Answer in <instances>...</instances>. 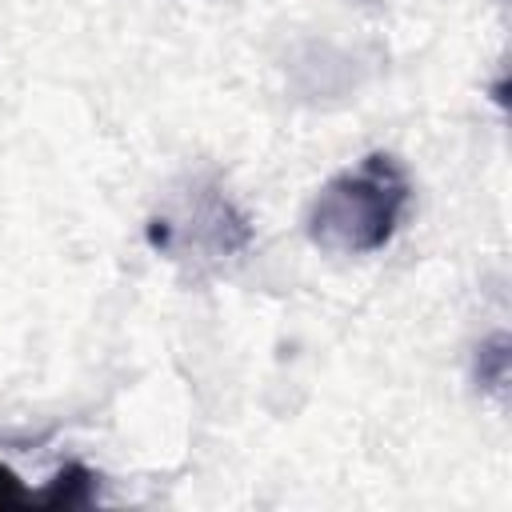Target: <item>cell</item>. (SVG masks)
<instances>
[{"label": "cell", "instance_id": "cell-3", "mask_svg": "<svg viewBox=\"0 0 512 512\" xmlns=\"http://www.w3.org/2000/svg\"><path fill=\"white\" fill-rule=\"evenodd\" d=\"M0 504H32V492L20 484V476L8 464H0Z\"/></svg>", "mask_w": 512, "mask_h": 512}, {"label": "cell", "instance_id": "cell-2", "mask_svg": "<svg viewBox=\"0 0 512 512\" xmlns=\"http://www.w3.org/2000/svg\"><path fill=\"white\" fill-rule=\"evenodd\" d=\"M96 500V476L84 464H64L40 492H32V504L40 508H88Z\"/></svg>", "mask_w": 512, "mask_h": 512}, {"label": "cell", "instance_id": "cell-1", "mask_svg": "<svg viewBox=\"0 0 512 512\" xmlns=\"http://www.w3.org/2000/svg\"><path fill=\"white\" fill-rule=\"evenodd\" d=\"M412 200L408 172L388 152H368L352 168L336 172L308 208V236L324 252L368 256L380 252Z\"/></svg>", "mask_w": 512, "mask_h": 512}]
</instances>
